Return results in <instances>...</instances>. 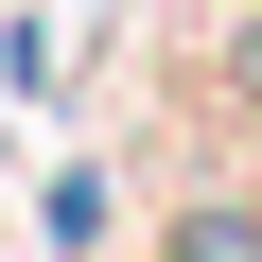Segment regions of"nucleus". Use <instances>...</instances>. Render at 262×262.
Returning a JSON list of instances; mask_svg holds the SVG:
<instances>
[{
    "label": "nucleus",
    "instance_id": "nucleus-2",
    "mask_svg": "<svg viewBox=\"0 0 262 262\" xmlns=\"http://www.w3.org/2000/svg\"><path fill=\"white\" fill-rule=\"evenodd\" d=\"M0 105H70V35H53V0L0 18Z\"/></svg>",
    "mask_w": 262,
    "mask_h": 262
},
{
    "label": "nucleus",
    "instance_id": "nucleus-1",
    "mask_svg": "<svg viewBox=\"0 0 262 262\" xmlns=\"http://www.w3.org/2000/svg\"><path fill=\"white\" fill-rule=\"evenodd\" d=\"M105 245H122L105 158H53V175H35V262H105Z\"/></svg>",
    "mask_w": 262,
    "mask_h": 262
},
{
    "label": "nucleus",
    "instance_id": "nucleus-3",
    "mask_svg": "<svg viewBox=\"0 0 262 262\" xmlns=\"http://www.w3.org/2000/svg\"><path fill=\"white\" fill-rule=\"evenodd\" d=\"M210 105L262 140V0H227V35H210Z\"/></svg>",
    "mask_w": 262,
    "mask_h": 262
}]
</instances>
